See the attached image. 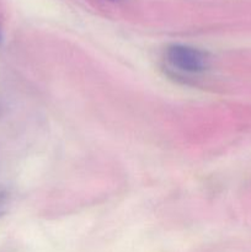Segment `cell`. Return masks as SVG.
Here are the masks:
<instances>
[{
    "label": "cell",
    "instance_id": "cell-1",
    "mask_svg": "<svg viewBox=\"0 0 251 252\" xmlns=\"http://www.w3.org/2000/svg\"><path fill=\"white\" fill-rule=\"evenodd\" d=\"M167 62L174 68L187 73H202L208 68L209 58L207 53L193 47L174 44L166 49Z\"/></svg>",
    "mask_w": 251,
    "mask_h": 252
}]
</instances>
